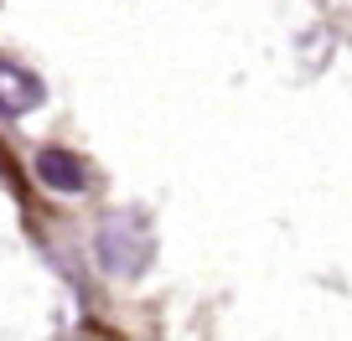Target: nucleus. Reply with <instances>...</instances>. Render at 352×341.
Masks as SVG:
<instances>
[{
    "instance_id": "obj_3",
    "label": "nucleus",
    "mask_w": 352,
    "mask_h": 341,
    "mask_svg": "<svg viewBox=\"0 0 352 341\" xmlns=\"http://www.w3.org/2000/svg\"><path fill=\"white\" fill-rule=\"evenodd\" d=\"M36 176H42L52 191H83L88 187V165L78 161L73 150H57L52 145V150L36 155Z\"/></svg>"
},
{
    "instance_id": "obj_1",
    "label": "nucleus",
    "mask_w": 352,
    "mask_h": 341,
    "mask_svg": "<svg viewBox=\"0 0 352 341\" xmlns=\"http://www.w3.org/2000/svg\"><path fill=\"white\" fill-rule=\"evenodd\" d=\"M94 253L109 274H145L155 259V233L140 212H109L99 222V238H94Z\"/></svg>"
},
{
    "instance_id": "obj_2",
    "label": "nucleus",
    "mask_w": 352,
    "mask_h": 341,
    "mask_svg": "<svg viewBox=\"0 0 352 341\" xmlns=\"http://www.w3.org/2000/svg\"><path fill=\"white\" fill-rule=\"evenodd\" d=\"M42 99H47L42 78H36L26 62H11V57H0V114L21 119V114L42 109Z\"/></svg>"
}]
</instances>
